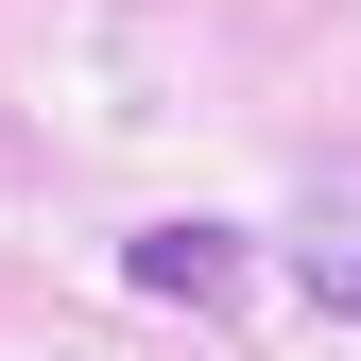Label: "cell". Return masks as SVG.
Instances as JSON below:
<instances>
[{"label": "cell", "instance_id": "6da1fadb", "mask_svg": "<svg viewBox=\"0 0 361 361\" xmlns=\"http://www.w3.org/2000/svg\"><path fill=\"white\" fill-rule=\"evenodd\" d=\"M121 293H155V310H241V293H258V241H241V224H138V241H121Z\"/></svg>", "mask_w": 361, "mask_h": 361}, {"label": "cell", "instance_id": "7a4b0ae2", "mask_svg": "<svg viewBox=\"0 0 361 361\" xmlns=\"http://www.w3.org/2000/svg\"><path fill=\"white\" fill-rule=\"evenodd\" d=\"M293 293L327 310V327H361V172H344V190H310V207H293Z\"/></svg>", "mask_w": 361, "mask_h": 361}]
</instances>
